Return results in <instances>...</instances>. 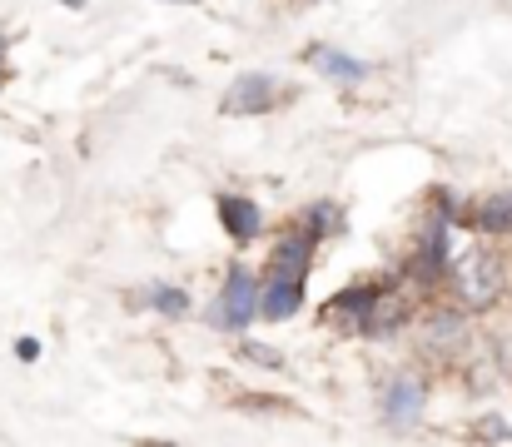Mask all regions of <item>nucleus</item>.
Masks as SVG:
<instances>
[{
    "instance_id": "1",
    "label": "nucleus",
    "mask_w": 512,
    "mask_h": 447,
    "mask_svg": "<svg viewBox=\"0 0 512 447\" xmlns=\"http://www.w3.org/2000/svg\"><path fill=\"white\" fill-rule=\"evenodd\" d=\"M448 269H453V294H458L463 308H488V303H498V294L508 289V264H503V254H493V249L458 254V259H448Z\"/></svg>"
},
{
    "instance_id": "2",
    "label": "nucleus",
    "mask_w": 512,
    "mask_h": 447,
    "mask_svg": "<svg viewBox=\"0 0 512 447\" xmlns=\"http://www.w3.org/2000/svg\"><path fill=\"white\" fill-rule=\"evenodd\" d=\"M254 318H259V279H254L244 264H234V269L224 274L219 303H214V323L229 328V333H239V328H249Z\"/></svg>"
},
{
    "instance_id": "3",
    "label": "nucleus",
    "mask_w": 512,
    "mask_h": 447,
    "mask_svg": "<svg viewBox=\"0 0 512 447\" xmlns=\"http://www.w3.org/2000/svg\"><path fill=\"white\" fill-rule=\"evenodd\" d=\"M304 308V274H264V284H259V313L264 318H294Z\"/></svg>"
},
{
    "instance_id": "4",
    "label": "nucleus",
    "mask_w": 512,
    "mask_h": 447,
    "mask_svg": "<svg viewBox=\"0 0 512 447\" xmlns=\"http://www.w3.org/2000/svg\"><path fill=\"white\" fill-rule=\"evenodd\" d=\"M274 90H279L274 75L249 70V75H239V80L229 85V95H224V115H264V110L274 105Z\"/></svg>"
},
{
    "instance_id": "5",
    "label": "nucleus",
    "mask_w": 512,
    "mask_h": 447,
    "mask_svg": "<svg viewBox=\"0 0 512 447\" xmlns=\"http://www.w3.org/2000/svg\"><path fill=\"white\" fill-rule=\"evenodd\" d=\"M423 413V378L418 373H393L383 383V418L388 423H413Z\"/></svg>"
},
{
    "instance_id": "6",
    "label": "nucleus",
    "mask_w": 512,
    "mask_h": 447,
    "mask_svg": "<svg viewBox=\"0 0 512 447\" xmlns=\"http://www.w3.org/2000/svg\"><path fill=\"white\" fill-rule=\"evenodd\" d=\"M219 224H224L239 244H249V239L264 234V209H259L254 199H244V194H219Z\"/></svg>"
},
{
    "instance_id": "7",
    "label": "nucleus",
    "mask_w": 512,
    "mask_h": 447,
    "mask_svg": "<svg viewBox=\"0 0 512 447\" xmlns=\"http://www.w3.org/2000/svg\"><path fill=\"white\" fill-rule=\"evenodd\" d=\"M309 65H314L319 75H329L334 85H343V90H353V85L368 80V65L353 60V55H343V50H334V45H314V50H309Z\"/></svg>"
},
{
    "instance_id": "8",
    "label": "nucleus",
    "mask_w": 512,
    "mask_h": 447,
    "mask_svg": "<svg viewBox=\"0 0 512 447\" xmlns=\"http://www.w3.org/2000/svg\"><path fill=\"white\" fill-rule=\"evenodd\" d=\"M309 259H314V239H309L304 229H294V234H284V239L274 244L269 269H274V274H304V279H309Z\"/></svg>"
},
{
    "instance_id": "9",
    "label": "nucleus",
    "mask_w": 512,
    "mask_h": 447,
    "mask_svg": "<svg viewBox=\"0 0 512 447\" xmlns=\"http://www.w3.org/2000/svg\"><path fill=\"white\" fill-rule=\"evenodd\" d=\"M378 294H383V284H358V289H348V294L334 298V318H343L348 328H358L363 333V318L373 313V303H378Z\"/></svg>"
},
{
    "instance_id": "10",
    "label": "nucleus",
    "mask_w": 512,
    "mask_h": 447,
    "mask_svg": "<svg viewBox=\"0 0 512 447\" xmlns=\"http://www.w3.org/2000/svg\"><path fill=\"white\" fill-rule=\"evenodd\" d=\"M463 333H468V328H463V313H453V308H448V313H433V318L423 323V343H428L433 353H453V348L463 343Z\"/></svg>"
},
{
    "instance_id": "11",
    "label": "nucleus",
    "mask_w": 512,
    "mask_h": 447,
    "mask_svg": "<svg viewBox=\"0 0 512 447\" xmlns=\"http://www.w3.org/2000/svg\"><path fill=\"white\" fill-rule=\"evenodd\" d=\"M478 229L488 234H512V194H493L478 204Z\"/></svg>"
},
{
    "instance_id": "12",
    "label": "nucleus",
    "mask_w": 512,
    "mask_h": 447,
    "mask_svg": "<svg viewBox=\"0 0 512 447\" xmlns=\"http://www.w3.org/2000/svg\"><path fill=\"white\" fill-rule=\"evenodd\" d=\"M343 229V214L334 209V204H314L309 214H304V234L319 244V239H329V234H339Z\"/></svg>"
},
{
    "instance_id": "13",
    "label": "nucleus",
    "mask_w": 512,
    "mask_h": 447,
    "mask_svg": "<svg viewBox=\"0 0 512 447\" xmlns=\"http://www.w3.org/2000/svg\"><path fill=\"white\" fill-rule=\"evenodd\" d=\"M145 303L160 308V313H170V318H184V313H189V294L174 289V284H155V289L145 294Z\"/></svg>"
},
{
    "instance_id": "14",
    "label": "nucleus",
    "mask_w": 512,
    "mask_h": 447,
    "mask_svg": "<svg viewBox=\"0 0 512 447\" xmlns=\"http://www.w3.org/2000/svg\"><path fill=\"white\" fill-rule=\"evenodd\" d=\"M249 358H259V363L279 368V353H274V348H259V343H249Z\"/></svg>"
},
{
    "instance_id": "15",
    "label": "nucleus",
    "mask_w": 512,
    "mask_h": 447,
    "mask_svg": "<svg viewBox=\"0 0 512 447\" xmlns=\"http://www.w3.org/2000/svg\"><path fill=\"white\" fill-rule=\"evenodd\" d=\"M15 353H20V358H25V363H30V358H35V353H40V343H35V338H20V343H15Z\"/></svg>"
},
{
    "instance_id": "16",
    "label": "nucleus",
    "mask_w": 512,
    "mask_h": 447,
    "mask_svg": "<svg viewBox=\"0 0 512 447\" xmlns=\"http://www.w3.org/2000/svg\"><path fill=\"white\" fill-rule=\"evenodd\" d=\"M170 5H199V0H170Z\"/></svg>"
},
{
    "instance_id": "17",
    "label": "nucleus",
    "mask_w": 512,
    "mask_h": 447,
    "mask_svg": "<svg viewBox=\"0 0 512 447\" xmlns=\"http://www.w3.org/2000/svg\"><path fill=\"white\" fill-rule=\"evenodd\" d=\"M0 55H5V40H0Z\"/></svg>"
}]
</instances>
